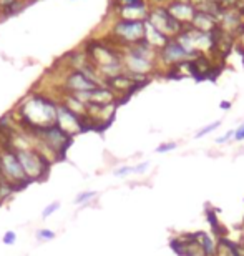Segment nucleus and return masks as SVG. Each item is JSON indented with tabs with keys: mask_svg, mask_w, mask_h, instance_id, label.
<instances>
[{
	"mask_svg": "<svg viewBox=\"0 0 244 256\" xmlns=\"http://www.w3.org/2000/svg\"><path fill=\"white\" fill-rule=\"evenodd\" d=\"M17 160L28 182H40L47 176L50 170V160L35 150H15Z\"/></svg>",
	"mask_w": 244,
	"mask_h": 256,
	"instance_id": "nucleus-1",
	"label": "nucleus"
},
{
	"mask_svg": "<svg viewBox=\"0 0 244 256\" xmlns=\"http://www.w3.org/2000/svg\"><path fill=\"white\" fill-rule=\"evenodd\" d=\"M0 172H2L3 178L10 185L13 186V190H20L28 185V180L25 176V173L20 166V163L15 155V150H2L0 152Z\"/></svg>",
	"mask_w": 244,
	"mask_h": 256,
	"instance_id": "nucleus-2",
	"label": "nucleus"
},
{
	"mask_svg": "<svg viewBox=\"0 0 244 256\" xmlns=\"http://www.w3.org/2000/svg\"><path fill=\"white\" fill-rule=\"evenodd\" d=\"M38 136H42V142L43 145L48 148L52 153H60V156H65V152H67V148L72 145V138L68 133H65L62 128H60L57 124L45 128L38 133Z\"/></svg>",
	"mask_w": 244,
	"mask_h": 256,
	"instance_id": "nucleus-3",
	"label": "nucleus"
},
{
	"mask_svg": "<svg viewBox=\"0 0 244 256\" xmlns=\"http://www.w3.org/2000/svg\"><path fill=\"white\" fill-rule=\"evenodd\" d=\"M57 125L70 136H73L75 133L81 132V116L70 110L68 106L57 105Z\"/></svg>",
	"mask_w": 244,
	"mask_h": 256,
	"instance_id": "nucleus-4",
	"label": "nucleus"
},
{
	"mask_svg": "<svg viewBox=\"0 0 244 256\" xmlns=\"http://www.w3.org/2000/svg\"><path fill=\"white\" fill-rule=\"evenodd\" d=\"M116 34L131 42H141L145 37V25L136 20H126V22H120L116 25Z\"/></svg>",
	"mask_w": 244,
	"mask_h": 256,
	"instance_id": "nucleus-5",
	"label": "nucleus"
},
{
	"mask_svg": "<svg viewBox=\"0 0 244 256\" xmlns=\"http://www.w3.org/2000/svg\"><path fill=\"white\" fill-rule=\"evenodd\" d=\"M67 85L70 90H73V94H80V92H91L98 88L95 80H91L88 75L83 72H73L72 75L67 78Z\"/></svg>",
	"mask_w": 244,
	"mask_h": 256,
	"instance_id": "nucleus-6",
	"label": "nucleus"
},
{
	"mask_svg": "<svg viewBox=\"0 0 244 256\" xmlns=\"http://www.w3.org/2000/svg\"><path fill=\"white\" fill-rule=\"evenodd\" d=\"M188 57H190V54H188L178 42H168L165 47H163V58H165L166 62L180 64L181 60H185Z\"/></svg>",
	"mask_w": 244,
	"mask_h": 256,
	"instance_id": "nucleus-7",
	"label": "nucleus"
},
{
	"mask_svg": "<svg viewBox=\"0 0 244 256\" xmlns=\"http://www.w3.org/2000/svg\"><path fill=\"white\" fill-rule=\"evenodd\" d=\"M196 242L203 248V252H205L206 256H213V254L216 253L215 243L211 242V238L208 236L206 233H196Z\"/></svg>",
	"mask_w": 244,
	"mask_h": 256,
	"instance_id": "nucleus-8",
	"label": "nucleus"
},
{
	"mask_svg": "<svg viewBox=\"0 0 244 256\" xmlns=\"http://www.w3.org/2000/svg\"><path fill=\"white\" fill-rule=\"evenodd\" d=\"M221 125V122H215V124H211V125H208V126H205L203 130H200L196 133V138H201L203 135H208V133H211L213 130H216L218 126Z\"/></svg>",
	"mask_w": 244,
	"mask_h": 256,
	"instance_id": "nucleus-9",
	"label": "nucleus"
},
{
	"mask_svg": "<svg viewBox=\"0 0 244 256\" xmlns=\"http://www.w3.org/2000/svg\"><path fill=\"white\" fill-rule=\"evenodd\" d=\"M60 208V203L58 202H55V203H52V204H48V206L47 208H45L43 210V213H42V216L43 218H48L50 216V214H52V213H55V212H57V210Z\"/></svg>",
	"mask_w": 244,
	"mask_h": 256,
	"instance_id": "nucleus-10",
	"label": "nucleus"
},
{
	"mask_svg": "<svg viewBox=\"0 0 244 256\" xmlns=\"http://www.w3.org/2000/svg\"><path fill=\"white\" fill-rule=\"evenodd\" d=\"M131 173H135V166H123V168H118V170L115 172L116 176H126V175H131Z\"/></svg>",
	"mask_w": 244,
	"mask_h": 256,
	"instance_id": "nucleus-11",
	"label": "nucleus"
},
{
	"mask_svg": "<svg viewBox=\"0 0 244 256\" xmlns=\"http://www.w3.org/2000/svg\"><path fill=\"white\" fill-rule=\"evenodd\" d=\"M37 236L40 240H53L55 238V233L53 232H50V230H40Z\"/></svg>",
	"mask_w": 244,
	"mask_h": 256,
	"instance_id": "nucleus-12",
	"label": "nucleus"
},
{
	"mask_svg": "<svg viewBox=\"0 0 244 256\" xmlns=\"http://www.w3.org/2000/svg\"><path fill=\"white\" fill-rule=\"evenodd\" d=\"M176 148V143H165V145H160L158 148H156V152L158 153H166V152H171Z\"/></svg>",
	"mask_w": 244,
	"mask_h": 256,
	"instance_id": "nucleus-13",
	"label": "nucleus"
},
{
	"mask_svg": "<svg viewBox=\"0 0 244 256\" xmlns=\"http://www.w3.org/2000/svg\"><path fill=\"white\" fill-rule=\"evenodd\" d=\"M93 196H95V193H93V192H86V193L78 194L75 202H77V203H83V202H86V200H90V198H93Z\"/></svg>",
	"mask_w": 244,
	"mask_h": 256,
	"instance_id": "nucleus-14",
	"label": "nucleus"
},
{
	"mask_svg": "<svg viewBox=\"0 0 244 256\" xmlns=\"http://www.w3.org/2000/svg\"><path fill=\"white\" fill-rule=\"evenodd\" d=\"M13 242H15V233H13V232L5 233V236H3V243H5V244H13Z\"/></svg>",
	"mask_w": 244,
	"mask_h": 256,
	"instance_id": "nucleus-15",
	"label": "nucleus"
},
{
	"mask_svg": "<svg viewBox=\"0 0 244 256\" xmlns=\"http://www.w3.org/2000/svg\"><path fill=\"white\" fill-rule=\"evenodd\" d=\"M235 140H236V142L244 140V125L240 126V128H238V130L235 132Z\"/></svg>",
	"mask_w": 244,
	"mask_h": 256,
	"instance_id": "nucleus-16",
	"label": "nucleus"
},
{
	"mask_svg": "<svg viewBox=\"0 0 244 256\" xmlns=\"http://www.w3.org/2000/svg\"><path fill=\"white\" fill-rule=\"evenodd\" d=\"M231 136H235V132H233V130H230V132H228L225 136L218 138V140H216V143H220V145H221V143H225V142H228V140H230Z\"/></svg>",
	"mask_w": 244,
	"mask_h": 256,
	"instance_id": "nucleus-17",
	"label": "nucleus"
},
{
	"mask_svg": "<svg viewBox=\"0 0 244 256\" xmlns=\"http://www.w3.org/2000/svg\"><path fill=\"white\" fill-rule=\"evenodd\" d=\"M146 168H148V163H141V165L135 166V173H145Z\"/></svg>",
	"mask_w": 244,
	"mask_h": 256,
	"instance_id": "nucleus-18",
	"label": "nucleus"
},
{
	"mask_svg": "<svg viewBox=\"0 0 244 256\" xmlns=\"http://www.w3.org/2000/svg\"><path fill=\"white\" fill-rule=\"evenodd\" d=\"M221 108H223V110L231 108V104H230V102H223V104H221Z\"/></svg>",
	"mask_w": 244,
	"mask_h": 256,
	"instance_id": "nucleus-19",
	"label": "nucleus"
},
{
	"mask_svg": "<svg viewBox=\"0 0 244 256\" xmlns=\"http://www.w3.org/2000/svg\"><path fill=\"white\" fill-rule=\"evenodd\" d=\"M236 50H238V52H240V55H241V57L244 58V47H240V45H238Z\"/></svg>",
	"mask_w": 244,
	"mask_h": 256,
	"instance_id": "nucleus-20",
	"label": "nucleus"
}]
</instances>
